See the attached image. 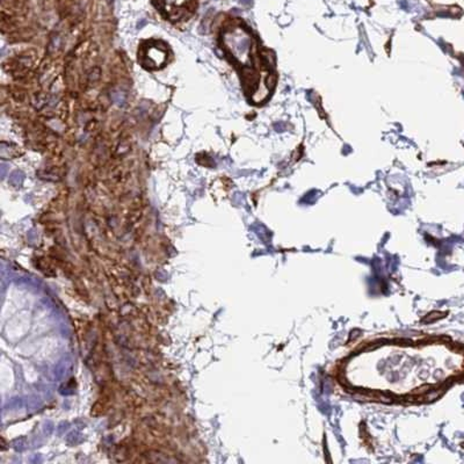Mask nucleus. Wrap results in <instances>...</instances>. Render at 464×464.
<instances>
[{"instance_id":"423d86ee","label":"nucleus","mask_w":464,"mask_h":464,"mask_svg":"<svg viewBox=\"0 0 464 464\" xmlns=\"http://www.w3.org/2000/svg\"><path fill=\"white\" fill-rule=\"evenodd\" d=\"M0 168H2V172L0 173H2V178L4 179V178L6 177L7 172L10 171V168H8L6 164H2V167Z\"/></svg>"},{"instance_id":"f03ea898","label":"nucleus","mask_w":464,"mask_h":464,"mask_svg":"<svg viewBox=\"0 0 464 464\" xmlns=\"http://www.w3.org/2000/svg\"><path fill=\"white\" fill-rule=\"evenodd\" d=\"M165 61H167V52L157 45L149 47L143 58V63L149 69H159L165 64Z\"/></svg>"},{"instance_id":"f257e3e1","label":"nucleus","mask_w":464,"mask_h":464,"mask_svg":"<svg viewBox=\"0 0 464 464\" xmlns=\"http://www.w3.org/2000/svg\"><path fill=\"white\" fill-rule=\"evenodd\" d=\"M225 43L236 61L244 65L247 64L250 60L251 37L243 29L235 28L226 33Z\"/></svg>"},{"instance_id":"39448f33","label":"nucleus","mask_w":464,"mask_h":464,"mask_svg":"<svg viewBox=\"0 0 464 464\" xmlns=\"http://www.w3.org/2000/svg\"><path fill=\"white\" fill-rule=\"evenodd\" d=\"M24 174L22 171H14L11 174L10 182L14 186L22 185L24 181Z\"/></svg>"},{"instance_id":"7ed1b4c3","label":"nucleus","mask_w":464,"mask_h":464,"mask_svg":"<svg viewBox=\"0 0 464 464\" xmlns=\"http://www.w3.org/2000/svg\"><path fill=\"white\" fill-rule=\"evenodd\" d=\"M160 3L167 14L176 18L184 10L188 0H160Z\"/></svg>"},{"instance_id":"20e7f679","label":"nucleus","mask_w":464,"mask_h":464,"mask_svg":"<svg viewBox=\"0 0 464 464\" xmlns=\"http://www.w3.org/2000/svg\"><path fill=\"white\" fill-rule=\"evenodd\" d=\"M111 101L118 106H124V103L127 102V97L122 91H114V92L111 93Z\"/></svg>"}]
</instances>
